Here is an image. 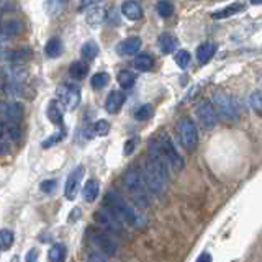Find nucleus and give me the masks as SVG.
<instances>
[{"label": "nucleus", "instance_id": "33", "mask_svg": "<svg viewBox=\"0 0 262 262\" xmlns=\"http://www.w3.org/2000/svg\"><path fill=\"white\" fill-rule=\"evenodd\" d=\"M31 57V53L30 49H16V51H10L7 56L8 61H18V62H23Z\"/></svg>", "mask_w": 262, "mask_h": 262}, {"label": "nucleus", "instance_id": "45", "mask_svg": "<svg viewBox=\"0 0 262 262\" xmlns=\"http://www.w3.org/2000/svg\"><path fill=\"white\" fill-rule=\"evenodd\" d=\"M251 4H254V5H260V4H262V0H251Z\"/></svg>", "mask_w": 262, "mask_h": 262}, {"label": "nucleus", "instance_id": "9", "mask_svg": "<svg viewBox=\"0 0 262 262\" xmlns=\"http://www.w3.org/2000/svg\"><path fill=\"white\" fill-rule=\"evenodd\" d=\"M82 177H84V167H82V166H79L77 169H74L69 174L68 180H66V187H64V195H66V199H68V200H76Z\"/></svg>", "mask_w": 262, "mask_h": 262}, {"label": "nucleus", "instance_id": "38", "mask_svg": "<svg viewBox=\"0 0 262 262\" xmlns=\"http://www.w3.org/2000/svg\"><path fill=\"white\" fill-rule=\"evenodd\" d=\"M87 262H108V259H106L105 254L94 249L92 252L87 254Z\"/></svg>", "mask_w": 262, "mask_h": 262}, {"label": "nucleus", "instance_id": "7", "mask_svg": "<svg viewBox=\"0 0 262 262\" xmlns=\"http://www.w3.org/2000/svg\"><path fill=\"white\" fill-rule=\"evenodd\" d=\"M94 220H95V223L100 226L105 233L106 231L112 233V234H120L121 233V223L106 208L97 210L94 213Z\"/></svg>", "mask_w": 262, "mask_h": 262}, {"label": "nucleus", "instance_id": "18", "mask_svg": "<svg viewBox=\"0 0 262 262\" xmlns=\"http://www.w3.org/2000/svg\"><path fill=\"white\" fill-rule=\"evenodd\" d=\"M159 46L164 54H170L177 49V39L172 33H162L159 36Z\"/></svg>", "mask_w": 262, "mask_h": 262}, {"label": "nucleus", "instance_id": "21", "mask_svg": "<svg viewBox=\"0 0 262 262\" xmlns=\"http://www.w3.org/2000/svg\"><path fill=\"white\" fill-rule=\"evenodd\" d=\"M69 74H71V77H72V79H76V80L85 79V76L89 74V64L84 62V61H76V62H72V64H71V68H69Z\"/></svg>", "mask_w": 262, "mask_h": 262}, {"label": "nucleus", "instance_id": "23", "mask_svg": "<svg viewBox=\"0 0 262 262\" xmlns=\"http://www.w3.org/2000/svg\"><path fill=\"white\" fill-rule=\"evenodd\" d=\"M244 10V5L243 4H231V5H228L226 8H221V10L215 12L211 16L215 20H221V18H228V16H231L237 12H241Z\"/></svg>", "mask_w": 262, "mask_h": 262}, {"label": "nucleus", "instance_id": "29", "mask_svg": "<svg viewBox=\"0 0 262 262\" xmlns=\"http://www.w3.org/2000/svg\"><path fill=\"white\" fill-rule=\"evenodd\" d=\"M152 113H154V108L149 103H146V105L138 106V108L135 110V118L138 121H146V120H149L152 117Z\"/></svg>", "mask_w": 262, "mask_h": 262}, {"label": "nucleus", "instance_id": "1", "mask_svg": "<svg viewBox=\"0 0 262 262\" xmlns=\"http://www.w3.org/2000/svg\"><path fill=\"white\" fill-rule=\"evenodd\" d=\"M105 208L108 210L121 225H129V226L139 225V215L136 213V210L117 192H113V190L106 192Z\"/></svg>", "mask_w": 262, "mask_h": 262}, {"label": "nucleus", "instance_id": "30", "mask_svg": "<svg viewBox=\"0 0 262 262\" xmlns=\"http://www.w3.org/2000/svg\"><path fill=\"white\" fill-rule=\"evenodd\" d=\"M108 82H110V76L106 72H97L90 79V84H92L94 89H103Z\"/></svg>", "mask_w": 262, "mask_h": 262}, {"label": "nucleus", "instance_id": "44", "mask_svg": "<svg viewBox=\"0 0 262 262\" xmlns=\"http://www.w3.org/2000/svg\"><path fill=\"white\" fill-rule=\"evenodd\" d=\"M5 90H7V85L4 84V82H0V94H4Z\"/></svg>", "mask_w": 262, "mask_h": 262}, {"label": "nucleus", "instance_id": "14", "mask_svg": "<svg viewBox=\"0 0 262 262\" xmlns=\"http://www.w3.org/2000/svg\"><path fill=\"white\" fill-rule=\"evenodd\" d=\"M139 49H141V39L138 36H131L125 41H121L118 45V53L121 56H131V54H136Z\"/></svg>", "mask_w": 262, "mask_h": 262}, {"label": "nucleus", "instance_id": "12", "mask_svg": "<svg viewBox=\"0 0 262 262\" xmlns=\"http://www.w3.org/2000/svg\"><path fill=\"white\" fill-rule=\"evenodd\" d=\"M125 98L126 95L121 92V90H113V92L108 94L106 97V102H105V108L108 113H118L120 108L125 103Z\"/></svg>", "mask_w": 262, "mask_h": 262}, {"label": "nucleus", "instance_id": "37", "mask_svg": "<svg viewBox=\"0 0 262 262\" xmlns=\"http://www.w3.org/2000/svg\"><path fill=\"white\" fill-rule=\"evenodd\" d=\"M61 139H64V131H57V133H54L53 136H49L48 139H45V141L41 143V146H43L45 149H48V147H51V146L59 143Z\"/></svg>", "mask_w": 262, "mask_h": 262}, {"label": "nucleus", "instance_id": "39", "mask_svg": "<svg viewBox=\"0 0 262 262\" xmlns=\"http://www.w3.org/2000/svg\"><path fill=\"white\" fill-rule=\"evenodd\" d=\"M56 185H57L56 180H45V182H41L39 187L45 193H53L56 190Z\"/></svg>", "mask_w": 262, "mask_h": 262}, {"label": "nucleus", "instance_id": "42", "mask_svg": "<svg viewBox=\"0 0 262 262\" xmlns=\"http://www.w3.org/2000/svg\"><path fill=\"white\" fill-rule=\"evenodd\" d=\"M100 0H80V7L82 8H87V7H92L95 4H98Z\"/></svg>", "mask_w": 262, "mask_h": 262}, {"label": "nucleus", "instance_id": "24", "mask_svg": "<svg viewBox=\"0 0 262 262\" xmlns=\"http://www.w3.org/2000/svg\"><path fill=\"white\" fill-rule=\"evenodd\" d=\"M98 53H100V49H98L95 41H87V43H84V46H82V49H80L82 57L87 61L95 59V57L98 56Z\"/></svg>", "mask_w": 262, "mask_h": 262}, {"label": "nucleus", "instance_id": "10", "mask_svg": "<svg viewBox=\"0 0 262 262\" xmlns=\"http://www.w3.org/2000/svg\"><path fill=\"white\" fill-rule=\"evenodd\" d=\"M196 117L205 128H213L218 121V115L210 102H203L196 106Z\"/></svg>", "mask_w": 262, "mask_h": 262}, {"label": "nucleus", "instance_id": "35", "mask_svg": "<svg viewBox=\"0 0 262 262\" xmlns=\"http://www.w3.org/2000/svg\"><path fill=\"white\" fill-rule=\"evenodd\" d=\"M94 133L97 136H106L110 133V123L106 120H98L94 125Z\"/></svg>", "mask_w": 262, "mask_h": 262}, {"label": "nucleus", "instance_id": "34", "mask_svg": "<svg viewBox=\"0 0 262 262\" xmlns=\"http://www.w3.org/2000/svg\"><path fill=\"white\" fill-rule=\"evenodd\" d=\"M174 59H176V64L179 66V68L185 69L187 66L190 64V53L185 51V49H180V51H177V53H176Z\"/></svg>", "mask_w": 262, "mask_h": 262}, {"label": "nucleus", "instance_id": "36", "mask_svg": "<svg viewBox=\"0 0 262 262\" xmlns=\"http://www.w3.org/2000/svg\"><path fill=\"white\" fill-rule=\"evenodd\" d=\"M64 7V0H48L46 2V8L49 15H57Z\"/></svg>", "mask_w": 262, "mask_h": 262}, {"label": "nucleus", "instance_id": "6", "mask_svg": "<svg viewBox=\"0 0 262 262\" xmlns=\"http://www.w3.org/2000/svg\"><path fill=\"white\" fill-rule=\"evenodd\" d=\"M213 108H215L216 115L228 121H234L237 118V110L233 103V100L225 94H216L213 98Z\"/></svg>", "mask_w": 262, "mask_h": 262}, {"label": "nucleus", "instance_id": "40", "mask_svg": "<svg viewBox=\"0 0 262 262\" xmlns=\"http://www.w3.org/2000/svg\"><path fill=\"white\" fill-rule=\"evenodd\" d=\"M135 144H136V139H129V141H126V144H125V154L126 156L135 151Z\"/></svg>", "mask_w": 262, "mask_h": 262}, {"label": "nucleus", "instance_id": "43", "mask_svg": "<svg viewBox=\"0 0 262 262\" xmlns=\"http://www.w3.org/2000/svg\"><path fill=\"white\" fill-rule=\"evenodd\" d=\"M195 262H211V256H210L208 252H203L202 256H200L199 259H196Z\"/></svg>", "mask_w": 262, "mask_h": 262}, {"label": "nucleus", "instance_id": "22", "mask_svg": "<svg viewBox=\"0 0 262 262\" xmlns=\"http://www.w3.org/2000/svg\"><path fill=\"white\" fill-rule=\"evenodd\" d=\"M45 53L48 57H59L61 53H62V43H61V39L59 38H51L46 43L45 46Z\"/></svg>", "mask_w": 262, "mask_h": 262}, {"label": "nucleus", "instance_id": "2", "mask_svg": "<svg viewBox=\"0 0 262 262\" xmlns=\"http://www.w3.org/2000/svg\"><path fill=\"white\" fill-rule=\"evenodd\" d=\"M123 185L126 187V190L136 200L138 205L146 207L147 205V187L144 184L141 169L129 167L125 174H123Z\"/></svg>", "mask_w": 262, "mask_h": 262}, {"label": "nucleus", "instance_id": "16", "mask_svg": "<svg viewBox=\"0 0 262 262\" xmlns=\"http://www.w3.org/2000/svg\"><path fill=\"white\" fill-rule=\"evenodd\" d=\"M98 192H100V184H98L95 179H90L85 182L84 188H82V196H84V200L87 203H92L97 200Z\"/></svg>", "mask_w": 262, "mask_h": 262}, {"label": "nucleus", "instance_id": "32", "mask_svg": "<svg viewBox=\"0 0 262 262\" xmlns=\"http://www.w3.org/2000/svg\"><path fill=\"white\" fill-rule=\"evenodd\" d=\"M156 8H158V13L162 16V18H169V16L174 13V5H172L169 0H159Z\"/></svg>", "mask_w": 262, "mask_h": 262}, {"label": "nucleus", "instance_id": "3", "mask_svg": "<svg viewBox=\"0 0 262 262\" xmlns=\"http://www.w3.org/2000/svg\"><path fill=\"white\" fill-rule=\"evenodd\" d=\"M90 244L94 246L95 251L105 254L106 257L108 256H115L117 254V243L112 239L110 234H106L103 229H97V228H89L85 231Z\"/></svg>", "mask_w": 262, "mask_h": 262}, {"label": "nucleus", "instance_id": "27", "mask_svg": "<svg viewBox=\"0 0 262 262\" xmlns=\"http://www.w3.org/2000/svg\"><path fill=\"white\" fill-rule=\"evenodd\" d=\"M15 234L10 229H0V251H8L13 246Z\"/></svg>", "mask_w": 262, "mask_h": 262}, {"label": "nucleus", "instance_id": "5", "mask_svg": "<svg viewBox=\"0 0 262 262\" xmlns=\"http://www.w3.org/2000/svg\"><path fill=\"white\" fill-rule=\"evenodd\" d=\"M158 141H159L162 156H164V159H166L169 169H170V170H174V172H177V170L182 169V167H184V161H182V158H180L179 151L176 149V146H174V143H172V139H170L167 135H162V136L158 139Z\"/></svg>", "mask_w": 262, "mask_h": 262}, {"label": "nucleus", "instance_id": "25", "mask_svg": "<svg viewBox=\"0 0 262 262\" xmlns=\"http://www.w3.org/2000/svg\"><path fill=\"white\" fill-rule=\"evenodd\" d=\"M117 80L121 89H131L136 82V76L131 71H121V72H118Z\"/></svg>", "mask_w": 262, "mask_h": 262}, {"label": "nucleus", "instance_id": "11", "mask_svg": "<svg viewBox=\"0 0 262 262\" xmlns=\"http://www.w3.org/2000/svg\"><path fill=\"white\" fill-rule=\"evenodd\" d=\"M0 110H2L4 117L10 125H18V121L23 117V106L16 102H8V103H0Z\"/></svg>", "mask_w": 262, "mask_h": 262}, {"label": "nucleus", "instance_id": "13", "mask_svg": "<svg viewBox=\"0 0 262 262\" xmlns=\"http://www.w3.org/2000/svg\"><path fill=\"white\" fill-rule=\"evenodd\" d=\"M121 13L125 18L131 21H138L143 16V8L138 2H135V0H126V2L121 5Z\"/></svg>", "mask_w": 262, "mask_h": 262}, {"label": "nucleus", "instance_id": "8", "mask_svg": "<svg viewBox=\"0 0 262 262\" xmlns=\"http://www.w3.org/2000/svg\"><path fill=\"white\" fill-rule=\"evenodd\" d=\"M57 95L62 105L68 106L69 110L77 108L80 103V89L72 84H64L62 87L57 89Z\"/></svg>", "mask_w": 262, "mask_h": 262}, {"label": "nucleus", "instance_id": "31", "mask_svg": "<svg viewBox=\"0 0 262 262\" xmlns=\"http://www.w3.org/2000/svg\"><path fill=\"white\" fill-rule=\"evenodd\" d=\"M249 102H251L252 110L262 118V90H256V92H252L251 97H249Z\"/></svg>", "mask_w": 262, "mask_h": 262}, {"label": "nucleus", "instance_id": "41", "mask_svg": "<svg viewBox=\"0 0 262 262\" xmlns=\"http://www.w3.org/2000/svg\"><path fill=\"white\" fill-rule=\"evenodd\" d=\"M27 262H38V251L36 249H31L27 254Z\"/></svg>", "mask_w": 262, "mask_h": 262}, {"label": "nucleus", "instance_id": "17", "mask_svg": "<svg viewBox=\"0 0 262 262\" xmlns=\"http://www.w3.org/2000/svg\"><path fill=\"white\" fill-rule=\"evenodd\" d=\"M46 117L48 120L53 123V125H61L62 123V108H61V103L57 100H51L48 103V108H46Z\"/></svg>", "mask_w": 262, "mask_h": 262}, {"label": "nucleus", "instance_id": "28", "mask_svg": "<svg viewBox=\"0 0 262 262\" xmlns=\"http://www.w3.org/2000/svg\"><path fill=\"white\" fill-rule=\"evenodd\" d=\"M49 262H64L66 259V248L62 244H54L48 254Z\"/></svg>", "mask_w": 262, "mask_h": 262}, {"label": "nucleus", "instance_id": "26", "mask_svg": "<svg viewBox=\"0 0 262 262\" xmlns=\"http://www.w3.org/2000/svg\"><path fill=\"white\" fill-rule=\"evenodd\" d=\"M21 30H23V25L18 20H10V21H7L2 27V33H4V36H7V38L18 35Z\"/></svg>", "mask_w": 262, "mask_h": 262}, {"label": "nucleus", "instance_id": "19", "mask_svg": "<svg viewBox=\"0 0 262 262\" xmlns=\"http://www.w3.org/2000/svg\"><path fill=\"white\" fill-rule=\"evenodd\" d=\"M215 45H211V43H203L200 45L199 48H196V59H199L200 64H207L213 54H215Z\"/></svg>", "mask_w": 262, "mask_h": 262}, {"label": "nucleus", "instance_id": "15", "mask_svg": "<svg viewBox=\"0 0 262 262\" xmlns=\"http://www.w3.org/2000/svg\"><path fill=\"white\" fill-rule=\"evenodd\" d=\"M105 8L103 7H92V8H89V12L85 15V21L90 25V27H94L97 28L98 25H102L105 21Z\"/></svg>", "mask_w": 262, "mask_h": 262}, {"label": "nucleus", "instance_id": "4", "mask_svg": "<svg viewBox=\"0 0 262 262\" xmlns=\"http://www.w3.org/2000/svg\"><path fill=\"white\" fill-rule=\"evenodd\" d=\"M179 138L180 143L185 147L187 151H193L196 147V143H199V131H196V126L192 118H182L179 121Z\"/></svg>", "mask_w": 262, "mask_h": 262}, {"label": "nucleus", "instance_id": "20", "mask_svg": "<svg viewBox=\"0 0 262 262\" xmlns=\"http://www.w3.org/2000/svg\"><path fill=\"white\" fill-rule=\"evenodd\" d=\"M135 68L138 71H141V72H147V71H151L154 68V59L151 57V54H147V53H141V54H138L135 57Z\"/></svg>", "mask_w": 262, "mask_h": 262}]
</instances>
